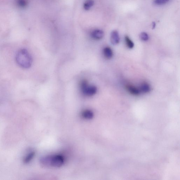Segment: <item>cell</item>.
Listing matches in <instances>:
<instances>
[{"label":"cell","mask_w":180,"mask_h":180,"mask_svg":"<svg viewBox=\"0 0 180 180\" xmlns=\"http://www.w3.org/2000/svg\"><path fill=\"white\" fill-rule=\"evenodd\" d=\"M15 60L17 64L24 69L30 68L33 63L32 56L25 49H21L18 51L15 57Z\"/></svg>","instance_id":"cell-1"},{"label":"cell","mask_w":180,"mask_h":180,"mask_svg":"<svg viewBox=\"0 0 180 180\" xmlns=\"http://www.w3.org/2000/svg\"><path fill=\"white\" fill-rule=\"evenodd\" d=\"M140 40L143 41H147L149 40V36L147 33L142 32L139 35Z\"/></svg>","instance_id":"cell-13"},{"label":"cell","mask_w":180,"mask_h":180,"mask_svg":"<svg viewBox=\"0 0 180 180\" xmlns=\"http://www.w3.org/2000/svg\"><path fill=\"white\" fill-rule=\"evenodd\" d=\"M103 54L106 58L108 59L112 58L113 55V51L109 47L107 46L103 49Z\"/></svg>","instance_id":"cell-8"},{"label":"cell","mask_w":180,"mask_h":180,"mask_svg":"<svg viewBox=\"0 0 180 180\" xmlns=\"http://www.w3.org/2000/svg\"><path fill=\"white\" fill-rule=\"evenodd\" d=\"M40 162L42 165L44 166L59 168L64 165V158L59 155L48 156L42 157Z\"/></svg>","instance_id":"cell-2"},{"label":"cell","mask_w":180,"mask_h":180,"mask_svg":"<svg viewBox=\"0 0 180 180\" xmlns=\"http://www.w3.org/2000/svg\"><path fill=\"white\" fill-rule=\"evenodd\" d=\"M125 41L128 48L132 49L134 47V43L129 36H125Z\"/></svg>","instance_id":"cell-12"},{"label":"cell","mask_w":180,"mask_h":180,"mask_svg":"<svg viewBox=\"0 0 180 180\" xmlns=\"http://www.w3.org/2000/svg\"><path fill=\"white\" fill-rule=\"evenodd\" d=\"M104 36L103 31L100 29L94 30L91 33V37L95 40H101L103 38Z\"/></svg>","instance_id":"cell-5"},{"label":"cell","mask_w":180,"mask_h":180,"mask_svg":"<svg viewBox=\"0 0 180 180\" xmlns=\"http://www.w3.org/2000/svg\"><path fill=\"white\" fill-rule=\"evenodd\" d=\"M128 91L131 94L134 95H138L141 93L139 88L131 85H128L126 87Z\"/></svg>","instance_id":"cell-6"},{"label":"cell","mask_w":180,"mask_h":180,"mask_svg":"<svg viewBox=\"0 0 180 180\" xmlns=\"http://www.w3.org/2000/svg\"><path fill=\"white\" fill-rule=\"evenodd\" d=\"M35 155L34 151H31L27 154L23 160V163L27 164L30 162L32 160Z\"/></svg>","instance_id":"cell-9"},{"label":"cell","mask_w":180,"mask_h":180,"mask_svg":"<svg viewBox=\"0 0 180 180\" xmlns=\"http://www.w3.org/2000/svg\"><path fill=\"white\" fill-rule=\"evenodd\" d=\"M141 93H149L151 90L150 85L147 82H143L141 84L139 88Z\"/></svg>","instance_id":"cell-7"},{"label":"cell","mask_w":180,"mask_h":180,"mask_svg":"<svg viewBox=\"0 0 180 180\" xmlns=\"http://www.w3.org/2000/svg\"><path fill=\"white\" fill-rule=\"evenodd\" d=\"M80 89L83 95L88 96L94 95L97 91V88L95 86L88 84L85 80L81 82Z\"/></svg>","instance_id":"cell-3"},{"label":"cell","mask_w":180,"mask_h":180,"mask_svg":"<svg viewBox=\"0 0 180 180\" xmlns=\"http://www.w3.org/2000/svg\"><path fill=\"white\" fill-rule=\"evenodd\" d=\"M156 26V23L155 22L153 23V28H155Z\"/></svg>","instance_id":"cell-15"},{"label":"cell","mask_w":180,"mask_h":180,"mask_svg":"<svg viewBox=\"0 0 180 180\" xmlns=\"http://www.w3.org/2000/svg\"><path fill=\"white\" fill-rule=\"evenodd\" d=\"M82 116L85 119L90 120L93 118L94 113L90 110H85L82 112Z\"/></svg>","instance_id":"cell-10"},{"label":"cell","mask_w":180,"mask_h":180,"mask_svg":"<svg viewBox=\"0 0 180 180\" xmlns=\"http://www.w3.org/2000/svg\"><path fill=\"white\" fill-rule=\"evenodd\" d=\"M111 41L114 45L118 44L120 41V37L118 31L116 30L112 31L111 35Z\"/></svg>","instance_id":"cell-4"},{"label":"cell","mask_w":180,"mask_h":180,"mask_svg":"<svg viewBox=\"0 0 180 180\" xmlns=\"http://www.w3.org/2000/svg\"><path fill=\"white\" fill-rule=\"evenodd\" d=\"M94 2L93 0H87L83 4V8L86 10H89L94 5Z\"/></svg>","instance_id":"cell-11"},{"label":"cell","mask_w":180,"mask_h":180,"mask_svg":"<svg viewBox=\"0 0 180 180\" xmlns=\"http://www.w3.org/2000/svg\"><path fill=\"white\" fill-rule=\"evenodd\" d=\"M169 0H154V4L156 6H162L168 2Z\"/></svg>","instance_id":"cell-14"}]
</instances>
